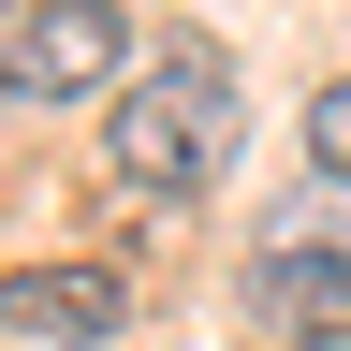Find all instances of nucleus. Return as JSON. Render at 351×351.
Masks as SVG:
<instances>
[{
	"label": "nucleus",
	"instance_id": "f257e3e1",
	"mask_svg": "<svg viewBox=\"0 0 351 351\" xmlns=\"http://www.w3.org/2000/svg\"><path fill=\"white\" fill-rule=\"evenodd\" d=\"M103 161L132 176V191H176L191 205L219 161H234V59H219L205 29H176L147 73L117 88V117H103Z\"/></svg>",
	"mask_w": 351,
	"mask_h": 351
},
{
	"label": "nucleus",
	"instance_id": "f03ea898",
	"mask_svg": "<svg viewBox=\"0 0 351 351\" xmlns=\"http://www.w3.org/2000/svg\"><path fill=\"white\" fill-rule=\"evenodd\" d=\"M132 59V15L117 0H29L0 29V103H103Z\"/></svg>",
	"mask_w": 351,
	"mask_h": 351
},
{
	"label": "nucleus",
	"instance_id": "7ed1b4c3",
	"mask_svg": "<svg viewBox=\"0 0 351 351\" xmlns=\"http://www.w3.org/2000/svg\"><path fill=\"white\" fill-rule=\"evenodd\" d=\"M249 307H263V337H278V351H337V337H351V263H337L322 234H293V219H278L263 263H249Z\"/></svg>",
	"mask_w": 351,
	"mask_h": 351
},
{
	"label": "nucleus",
	"instance_id": "20e7f679",
	"mask_svg": "<svg viewBox=\"0 0 351 351\" xmlns=\"http://www.w3.org/2000/svg\"><path fill=\"white\" fill-rule=\"evenodd\" d=\"M132 322V278L117 263H29V278H0V337H117Z\"/></svg>",
	"mask_w": 351,
	"mask_h": 351
},
{
	"label": "nucleus",
	"instance_id": "39448f33",
	"mask_svg": "<svg viewBox=\"0 0 351 351\" xmlns=\"http://www.w3.org/2000/svg\"><path fill=\"white\" fill-rule=\"evenodd\" d=\"M307 161H322V176H351V73L307 103Z\"/></svg>",
	"mask_w": 351,
	"mask_h": 351
}]
</instances>
